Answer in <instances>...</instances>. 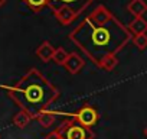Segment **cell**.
I'll list each match as a JSON object with an SVG mask.
<instances>
[{"label":"cell","mask_w":147,"mask_h":139,"mask_svg":"<svg viewBox=\"0 0 147 139\" xmlns=\"http://www.w3.org/2000/svg\"><path fill=\"white\" fill-rule=\"evenodd\" d=\"M133 33L105 6H97L69 33V39L78 45L95 65L117 54L133 39Z\"/></svg>","instance_id":"cell-1"},{"label":"cell","mask_w":147,"mask_h":139,"mask_svg":"<svg viewBox=\"0 0 147 139\" xmlns=\"http://www.w3.org/2000/svg\"><path fill=\"white\" fill-rule=\"evenodd\" d=\"M7 96L32 119L46 112L48 106L58 99L59 93L36 68H32L13 86H2Z\"/></svg>","instance_id":"cell-2"},{"label":"cell","mask_w":147,"mask_h":139,"mask_svg":"<svg viewBox=\"0 0 147 139\" xmlns=\"http://www.w3.org/2000/svg\"><path fill=\"white\" fill-rule=\"evenodd\" d=\"M94 0H48V7L61 25H69Z\"/></svg>","instance_id":"cell-3"},{"label":"cell","mask_w":147,"mask_h":139,"mask_svg":"<svg viewBox=\"0 0 147 139\" xmlns=\"http://www.w3.org/2000/svg\"><path fill=\"white\" fill-rule=\"evenodd\" d=\"M56 132L59 133V136L62 139H92L94 138V133L91 132V127H87V126L81 125L74 117H71L69 120L62 123L56 129Z\"/></svg>","instance_id":"cell-4"},{"label":"cell","mask_w":147,"mask_h":139,"mask_svg":"<svg viewBox=\"0 0 147 139\" xmlns=\"http://www.w3.org/2000/svg\"><path fill=\"white\" fill-rule=\"evenodd\" d=\"M72 117L75 119L77 122H80L81 125L87 126V127H92L97 123V120H98V113H97V110L92 106L85 104L77 113H74Z\"/></svg>","instance_id":"cell-5"},{"label":"cell","mask_w":147,"mask_h":139,"mask_svg":"<svg viewBox=\"0 0 147 139\" xmlns=\"http://www.w3.org/2000/svg\"><path fill=\"white\" fill-rule=\"evenodd\" d=\"M84 65H85V62H84V59L80 57V54H77V52H71L63 67L68 70L71 74H77V73H80L81 70L84 68Z\"/></svg>","instance_id":"cell-6"},{"label":"cell","mask_w":147,"mask_h":139,"mask_svg":"<svg viewBox=\"0 0 147 139\" xmlns=\"http://www.w3.org/2000/svg\"><path fill=\"white\" fill-rule=\"evenodd\" d=\"M55 49H56V48H53L51 42L45 41V42H42V44L38 46V49H36V57L40 58L43 62H49V61L53 58Z\"/></svg>","instance_id":"cell-7"},{"label":"cell","mask_w":147,"mask_h":139,"mask_svg":"<svg viewBox=\"0 0 147 139\" xmlns=\"http://www.w3.org/2000/svg\"><path fill=\"white\" fill-rule=\"evenodd\" d=\"M127 10L134 18H143V15L147 12V3L144 0H130L127 5Z\"/></svg>","instance_id":"cell-8"},{"label":"cell","mask_w":147,"mask_h":139,"mask_svg":"<svg viewBox=\"0 0 147 139\" xmlns=\"http://www.w3.org/2000/svg\"><path fill=\"white\" fill-rule=\"evenodd\" d=\"M130 32L134 35H141V33H147V20L144 18H134L130 25H128Z\"/></svg>","instance_id":"cell-9"},{"label":"cell","mask_w":147,"mask_h":139,"mask_svg":"<svg viewBox=\"0 0 147 139\" xmlns=\"http://www.w3.org/2000/svg\"><path fill=\"white\" fill-rule=\"evenodd\" d=\"M30 119H32V117H30L26 112L20 110L19 113L15 114V117H13V125H15L16 127H19V129H23V127L28 126V123L30 122Z\"/></svg>","instance_id":"cell-10"},{"label":"cell","mask_w":147,"mask_h":139,"mask_svg":"<svg viewBox=\"0 0 147 139\" xmlns=\"http://www.w3.org/2000/svg\"><path fill=\"white\" fill-rule=\"evenodd\" d=\"M68 57H69V54H68L63 48H56V49H55V54H53L52 61H53V62H56L58 65H65V62H66Z\"/></svg>","instance_id":"cell-11"},{"label":"cell","mask_w":147,"mask_h":139,"mask_svg":"<svg viewBox=\"0 0 147 139\" xmlns=\"http://www.w3.org/2000/svg\"><path fill=\"white\" fill-rule=\"evenodd\" d=\"M23 2L29 6L30 10H33L35 13L40 12L45 6H48V0H23Z\"/></svg>","instance_id":"cell-12"},{"label":"cell","mask_w":147,"mask_h":139,"mask_svg":"<svg viewBox=\"0 0 147 139\" xmlns=\"http://www.w3.org/2000/svg\"><path fill=\"white\" fill-rule=\"evenodd\" d=\"M36 120L40 123V126H43V127H49V126L53 123L55 117H53L52 113H46V112H43V113H40V114L36 117Z\"/></svg>","instance_id":"cell-13"},{"label":"cell","mask_w":147,"mask_h":139,"mask_svg":"<svg viewBox=\"0 0 147 139\" xmlns=\"http://www.w3.org/2000/svg\"><path fill=\"white\" fill-rule=\"evenodd\" d=\"M133 44H134L140 51H144V49L147 48V33L134 35V36H133Z\"/></svg>","instance_id":"cell-14"},{"label":"cell","mask_w":147,"mask_h":139,"mask_svg":"<svg viewBox=\"0 0 147 139\" xmlns=\"http://www.w3.org/2000/svg\"><path fill=\"white\" fill-rule=\"evenodd\" d=\"M45 139H62V138H61V136H59V133H58V132L55 130V132L49 133V135H48V136H46Z\"/></svg>","instance_id":"cell-15"},{"label":"cell","mask_w":147,"mask_h":139,"mask_svg":"<svg viewBox=\"0 0 147 139\" xmlns=\"http://www.w3.org/2000/svg\"><path fill=\"white\" fill-rule=\"evenodd\" d=\"M143 133H144V136H146V138H147V126H146V127H144V130H143Z\"/></svg>","instance_id":"cell-16"},{"label":"cell","mask_w":147,"mask_h":139,"mask_svg":"<svg viewBox=\"0 0 147 139\" xmlns=\"http://www.w3.org/2000/svg\"><path fill=\"white\" fill-rule=\"evenodd\" d=\"M5 3H6V0H0V7H2Z\"/></svg>","instance_id":"cell-17"}]
</instances>
